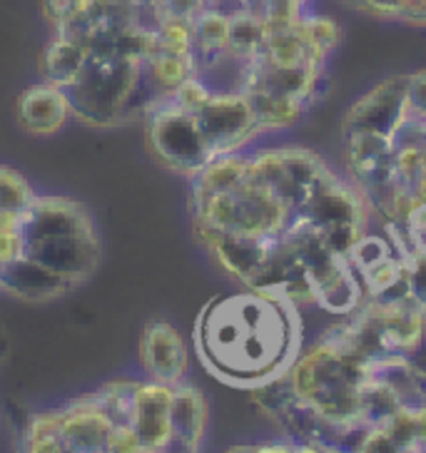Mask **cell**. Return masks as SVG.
<instances>
[{
  "instance_id": "20",
  "label": "cell",
  "mask_w": 426,
  "mask_h": 453,
  "mask_svg": "<svg viewBox=\"0 0 426 453\" xmlns=\"http://www.w3.org/2000/svg\"><path fill=\"white\" fill-rule=\"evenodd\" d=\"M147 81L158 90L160 97L173 95L187 78L198 73L195 53H170V50H155L145 58Z\"/></svg>"
},
{
  "instance_id": "26",
  "label": "cell",
  "mask_w": 426,
  "mask_h": 453,
  "mask_svg": "<svg viewBox=\"0 0 426 453\" xmlns=\"http://www.w3.org/2000/svg\"><path fill=\"white\" fill-rule=\"evenodd\" d=\"M297 30L299 35L305 38V42L314 50H321V53H332L334 48L342 42V27L334 23L332 18L327 15H314L306 13L302 15V20L297 23Z\"/></svg>"
},
{
  "instance_id": "19",
  "label": "cell",
  "mask_w": 426,
  "mask_h": 453,
  "mask_svg": "<svg viewBox=\"0 0 426 453\" xmlns=\"http://www.w3.org/2000/svg\"><path fill=\"white\" fill-rule=\"evenodd\" d=\"M247 100L252 105L254 120L259 125V130H284L292 127L306 115V103L299 97L290 95L262 93V90H247Z\"/></svg>"
},
{
  "instance_id": "17",
  "label": "cell",
  "mask_w": 426,
  "mask_h": 453,
  "mask_svg": "<svg viewBox=\"0 0 426 453\" xmlns=\"http://www.w3.org/2000/svg\"><path fill=\"white\" fill-rule=\"evenodd\" d=\"M170 421H173V449L200 451L210 426V406L202 388L190 384L187 379L174 384Z\"/></svg>"
},
{
  "instance_id": "24",
  "label": "cell",
  "mask_w": 426,
  "mask_h": 453,
  "mask_svg": "<svg viewBox=\"0 0 426 453\" xmlns=\"http://www.w3.org/2000/svg\"><path fill=\"white\" fill-rule=\"evenodd\" d=\"M140 381L135 379H120V381H107L105 387L95 391V399L100 409L107 413L112 426H130L133 424V401L135 388Z\"/></svg>"
},
{
  "instance_id": "14",
  "label": "cell",
  "mask_w": 426,
  "mask_h": 453,
  "mask_svg": "<svg viewBox=\"0 0 426 453\" xmlns=\"http://www.w3.org/2000/svg\"><path fill=\"white\" fill-rule=\"evenodd\" d=\"M63 416V451L67 453H107L112 421L100 409L93 394H82L60 409Z\"/></svg>"
},
{
  "instance_id": "4",
  "label": "cell",
  "mask_w": 426,
  "mask_h": 453,
  "mask_svg": "<svg viewBox=\"0 0 426 453\" xmlns=\"http://www.w3.org/2000/svg\"><path fill=\"white\" fill-rule=\"evenodd\" d=\"M67 95L73 118L90 127H115L145 118L150 107L162 100L147 81L145 58L118 48H93Z\"/></svg>"
},
{
  "instance_id": "25",
  "label": "cell",
  "mask_w": 426,
  "mask_h": 453,
  "mask_svg": "<svg viewBox=\"0 0 426 453\" xmlns=\"http://www.w3.org/2000/svg\"><path fill=\"white\" fill-rule=\"evenodd\" d=\"M265 42V26L262 18L252 13H237L229 18V42L227 48L244 60H252L254 55L262 50Z\"/></svg>"
},
{
  "instance_id": "2",
  "label": "cell",
  "mask_w": 426,
  "mask_h": 453,
  "mask_svg": "<svg viewBox=\"0 0 426 453\" xmlns=\"http://www.w3.org/2000/svg\"><path fill=\"white\" fill-rule=\"evenodd\" d=\"M372 372L374 361L321 334L297 354L287 379L294 396L324 418L345 439L349 451H357L361 434L369 426L361 394Z\"/></svg>"
},
{
  "instance_id": "21",
  "label": "cell",
  "mask_w": 426,
  "mask_h": 453,
  "mask_svg": "<svg viewBox=\"0 0 426 453\" xmlns=\"http://www.w3.org/2000/svg\"><path fill=\"white\" fill-rule=\"evenodd\" d=\"M247 160H250V155H244V152L217 155L192 177V192L214 195V192L235 189L247 174Z\"/></svg>"
},
{
  "instance_id": "27",
  "label": "cell",
  "mask_w": 426,
  "mask_h": 453,
  "mask_svg": "<svg viewBox=\"0 0 426 453\" xmlns=\"http://www.w3.org/2000/svg\"><path fill=\"white\" fill-rule=\"evenodd\" d=\"M35 197L33 187L18 170L0 167V212H23Z\"/></svg>"
},
{
  "instance_id": "32",
  "label": "cell",
  "mask_w": 426,
  "mask_h": 453,
  "mask_svg": "<svg viewBox=\"0 0 426 453\" xmlns=\"http://www.w3.org/2000/svg\"><path fill=\"white\" fill-rule=\"evenodd\" d=\"M81 5L82 0H41L43 18H45L55 30H60L67 20H73V18L78 15V11H81Z\"/></svg>"
},
{
  "instance_id": "8",
  "label": "cell",
  "mask_w": 426,
  "mask_h": 453,
  "mask_svg": "<svg viewBox=\"0 0 426 453\" xmlns=\"http://www.w3.org/2000/svg\"><path fill=\"white\" fill-rule=\"evenodd\" d=\"M137 357L147 379L160 381V384L174 387L185 381L190 372V351H187L185 339L165 319L147 321L140 336Z\"/></svg>"
},
{
  "instance_id": "5",
  "label": "cell",
  "mask_w": 426,
  "mask_h": 453,
  "mask_svg": "<svg viewBox=\"0 0 426 453\" xmlns=\"http://www.w3.org/2000/svg\"><path fill=\"white\" fill-rule=\"evenodd\" d=\"M294 212L272 187L242 180L229 192H192V222H202L229 234L277 237L292 225Z\"/></svg>"
},
{
  "instance_id": "22",
  "label": "cell",
  "mask_w": 426,
  "mask_h": 453,
  "mask_svg": "<svg viewBox=\"0 0 426 453\" xmlns=\"http://www.w3.org/2000/svg\"><path fill=\"white\" fill-rule=\"evenodd\" d=\"M192 33H195V63H198V60H205L210 55L227 50V42H229V18L222 11L207 5L192 20Z\"/></svg>"
},
{
  "instance_id": "38",
  "label": "cell",
  "mask_w": 426,
  "mask_h": 453,
  "mask_svg": "<svg viewBox=\"0 0 426 453\" xmlns=\"http://www.w3.org/2000/svg\"><path fill=\"white\" fill-rule=\"evenodd\" d=\"M297 3H299V5H306V3H309V0H297Z\"/></svg>"
},
{
  "instance_id": "11",
  "label": "cell",
  "mask_w": 426,
  "mask_h": 453,
  "mask_svg": "<svg viewBox=\"0 0 426 453\" xmlns=\"http://www.w3.org/2000/svg\"><path fill=\"white\" fill-rule=\"evenodd\" d=\"M367 200L357 185H346L342 177L329 173L320 185L312 189V195L299 210V217L306 222L327 229L334 225H367L369 212H367Z\"/></svg>"
},
{
  "instance_id": "37",
  "label": "cell",
  "mask_w": 426,
  "mask_h": 453,
  "mask_svg": "<svg viewBox=\"0 0 426 453\" xmlns=\"http://www.w3.org/2000/svg\"><path fill=\"white\" fill-rule=\"evenodd\" d=\"M214 3H222V0H207V5H214Z\"/></svg>"
},
{
  "instance_id": "31",
  "label": "cell",
  "mask_w": 426,
  "mask_h": 453,
  "mask_svg": "<svg viewBox=\"0 0 426 453\" xmlns=\"http://www.w3.org/2000/svg\"><path fill=\"white\" fill-rule=\"evenodd\" d=\"M205 8H207V0H158L160 18H174V20H187V23H192Z\"/></svg>"
},
{
  "instance_id": "33",
  "label": "cell",
  "mask_w": 426,
  "mask_h": 453,
  "mask_svg": "<svg viewBox=\"0 0 426 453\" xmlns=\"http://www.w3.org/2000/svg\"><path fill=\"white\" fill-rule=\"evenodd\" d=\"M407 107L412 118L426 120V70L407 75Z\"/></svg>"
},
{
  "instance_id": "28",
  "label": "cell",
  "mask_w": 426,
  "mask_h": 453,
  "mask_svg": "<svg viewBox=\"0 0 426 453\" xmlns=\"http://www.w3.org/2000/svg\"><path fill=\"white\" fill-rule=\"evenodd\" d=\"M26 240L20 229V212H0V265L23 257Z\"/></svg>"
},
{
  "instance_id": "12",
  "label": "cell",
  "mask_w": 426,
  "mask_h": 453,
  "mask_svg": "<svg viewBox=\"0 0 426 453\" xmlns=\"http://www.w3.org/2000/svg\"><path fill=\"white\" fill-rule=\"evenodd\" d=\"M369 299V296H367ZM384 336L386 351L391 357L412 359L426 342V307L412 294L391 299H372Z\"/></svg>"
},
{
  "instance_id": "16",
  "label": "cell",
  "mask_w": 426,
  "mask_h": 453,
  "mask_svg": "<svg viewBox=\"0 0 426 453\" xmlns=\"http://www.w3.org/2000/svg\"><path fill=\"white\" fill-rule=\"evenodd\" d=\"M67 289H73L63 277L43 267L38 262L18 257L8 265H0V292L11 294L15 299H23L30 304H45L60 299Z\"/></svg>"
},
{
  "instance_id": "6",
  "label": "cell",
  "mask_w": 426,
  "mask_h": 453,
  "mask_svg": "<svg viewBox=\"0 0 426 453\" xmlns=\"http://www.w3.org/2000/svg\"><path fill=\"white\" fill-rule=\"evenodd\" d=\"M145 137L152 157L162 167L185 174L190 180L213 160L198 118L174 105L170 97H162L150 107L145 115Z\"/></svg>"
},
{
  "instance_id": "34",
  "label": "cell",
  "mask_w": 426,
  "mask_h": 453,
  "mask_svg": "<svg viewBox=\"0 0 426 453\" xmlns=\"http://www.w3.org/2000/svg\"><path fill=\"white\" fill-rule=\"evenodd\" d=\"M107 453H145L133 426H115L107 441Z\"/></svg>"
},
{
  "instance_id": "23",
  "label": "cell",
  "mask_w": 426,
  "mask_h": 453,
  "mask_svg": "<svg viewBox=\"0 0 426 453\" xmlns=\"http://www.w3.org/2000/svg\"><path fill=\"white\" fill-rule=\"evenodd\" d=\"M23 449L33 453H63V416H60V409L35 413L27 421Z\"/></svg>"
},
{
  "instance_id": "1",
  "label": "cell",
  "mask_w": 426,
  "mask_h": 453,
  "mask_svg": "<svg viewBox=\"0 0 426 453\" xmlns=\"http://www.w3.org/2000/svg\"><path fill=\"white\" fill-rule=\"evenodd\" d=\"M195 347L214 379L257 388L292 366L302 351V324L297 309L280 294H225L202 309Z\"/></svg>"
},
{
  "instance_id": "15",
  "label": "cell",
  "mask_w": 426,
  "mask_h": 453,
  "mask_svg": "<svg viewBox=\"0 0 426 453\" xmlns=\"http://www.w3.org/2000/svg\"><path fill=\"white\" fill-rule=\"evenodd\" d=\"M73 115V103L66 88L43 81L41 85H30L18 97V122L20 127L33 134L60 133L67 118Z\"/></svg>"
},
{
  "instance_id": "36",
  "label": "cell",
  "mask_w": 426,
  "mask_h": 453,
  "mask_svg": "<svg viewBox=\"0 0 426 453\" xmlns=\"http://www.w3.org/2000/svg\"><path fill=\"white\" fill-rule=\"evenodd\" d=\"M135 8H140V11H147V8H158V0H130Z\"/></svg>"
},
{
  "instance_id": "18",
  "label": "cell",
  "mask_w": 426,
  "mask_h": 453,
  "mask_svg": "<svg viewBox=\"0 0 426 453\" xmlns=\"http://www.w3.org/2000/svg\"><path fill=\"white\" fill-rule=\"evenodd\" d=\"M90 58V48L66 35H55L43 53V81L58 88H70Z\"/></svg>"
},
{
  "instance_id": "13",
  "label": "cell",
  "mask_w": 426,
  "mask_h": 453,
  "mask_svg": "<svg viewBox=\"0 0 426 453\" xmlns=\"http://www.w3.org/2000/svg\"><path fill=\"white\" fill-rule=\"evenodd\" d=\"M173 387L160 381H140L133 401V431L145 453L173 451Z\"/></svg>"
},
{
  "instance_id": "35",
  "label": "cell",
  "mask_w": 426,
  "mask_h": 453,
  "mask_svg": "<svg viewBox=\"0 0 426 453\" xmlns=\"http://www.w3.org/2000/svg\"><path fill=\"white\" fill-rule=\"evenodd\" d=\"M401 23H409V26H426V0H409L407 11L401 15Z\"/></svg>"
},
{
  "instance_id": "9",
  "label": "cell",
  "mask_w": 426,
  "mask_h": 453,
  "mask_svg": "<svg viewBox=\"0 0 426 453\" xmlns=\"http://www.w3.org/2000/svg\"><path fill=\"white\" fill-rule=\"evenodd\" d=\"M346 167L360 187L364 200L379 192L394 177V145L391 137L372 130H345Z\"/></svg>"
},
{
  "instance_id": "29",
  "label": "cell",
  "mask_w": 426,
  "mask_h": 453,
  "mask_svg": "<svg viewBox=\"0 0 426 453\" xmlns=\"http://www.w3.org/2000/svg\"><path fill=\"white\" fill-rule=\"evenodd\" d=\"M170 100H173L174 105H180L182 110H187V112H198L210 97H213V90L202 82V78H198V75H192V78H187L177 90H174L173 95H167Z\"/></svg>"
},
{
  "instance_id": "3",
  "label": "cell",
  "mask_w": 426,
  "mask_h": 453,
  "mask_svg": "<svg viewBox=\"0 0 426 453\" xmlns=\"http://www.w3.org/2000/svg\"><path fill=\"white\" fill-rule=\"evenodd\" d=\"M23 257L78 287L93 277L100 259V234L93 214L81 202L55 195H35L20 212Z\"/></svg>"
},
{
  "instance_id": "30",
  "label": "cell",
  "mask_w": 426,
  "mask_h": 453,
  "mask_svg": "<svg viewBox=\"0 0 426 453\" xmlns=\"http://www.w3.org/2000/svg\"><path fill=\"white\" fill-rule=\"evenodd\" d=\"M407 292L426 307V252H412L407 257Z\"/></svg>"
},
{
  "instance_id": "7",
  "label": "cell",
  "mask_w": 426,
  "mask_h": 453,
  "mask_svg": "<svg viewBox=\"0 0 426 453\" xmlns=\"http://www.w3.org/2000/svg\"><path fill=\"white\" fill-rule=\"evenodd\" d=\"M195 118L213 157L242 152L244 145L262 134L244 93H213V97L195 112Z\"/></svg>"
},
{
  "instance_id": "10",
  "label": "cell",
  "mask_w": 426,
  "mask_h": 453,
  "mask_svg": "<svg viewBox=\"0 0 426 453\" xmlns=\"http://www.w3.org/2000/svg\"><path fill=\"white\" fill-rule=\"evenodd\" d=\"M407 118V75H394L374 85L346 110L345 130H372L391 137Z\"/></svg>"
}]
</instances>
